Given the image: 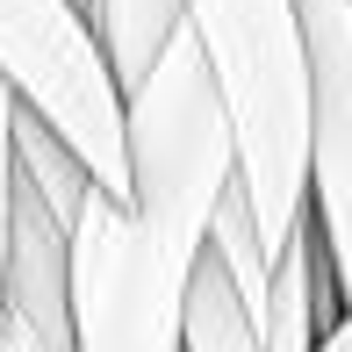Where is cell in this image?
<instances>
[{"instance_id": "obj_1", "label": "cell", "mask_w": 352, "mask_h": 352, "mask_svg": "<svg viewBox=\"0 0 352 352\" xmlns=\"http://www.w3.org/2000/svg\"><path fill=\"white\" fill-rule=\"evenodd\" d=\"M187 22L230 122L237 187L252 195L266 252H280L309 223V79L295 0H187Z\"/></svg>"}, {"instance_id": "obj_4", "label": "cell", "mask_w": 352, "mask_h": 352, "mask_svg": "<svg viewBox=\"0 0 352 352\" xmlns=\"http://www.w3.org/2000/svg\"><path fill=\"white\" fill-rule=\"evenodd\" d=\"M0 72L8 87L87 158L94 187L130 195V151H122V87L101 65L87 14L72 0H0Z\"/></svg>"}, {"instance_id": "obj_2", "label": "cell", "mask_w": 352, "mask_h": 352, "mask_svg": "<svg viewBox=\"0 0 352 352\" xmlns=\"http://www.w3.org/2000/svg\"><path fill=\"white\" fill-rule=\"evenodd\" d=\"M122 151H130V195H122L130 216L180 266H195L209 245L216 195L237 173L230 122H223L209 58L195 43V22L173 29L151 72L122 94Z\"/></svg>"}, {"instance_id": "obj_8", "label": "cell", "mask_w": 352, "mask_h": 352, "mask_svg": "<svg viewBox=\"0 0 352 352\" xmlns=\"http://www.w3.org/2000/svg\"><path fill=\"white\" fill-rule=\"evenodd\" d=\"M180 352H259V316L245 309L230 266L209 245H201L187 295H180Z\"/></svg>"}, {"instance_id": "obj_5", "label": "cell", "mask_w": 352, "mask_h": 352, "mask_svg": "<svg viewBox=\"0 0 352 352\" xmlns=\"http://www.w3.org/2000/svg\"><path fill=\"white\" fill-rule=\"evenodd\" d=\"M309 79V223L338 309L352 302V0H295Z\"/></svg>"}, {"instance_id": "obj_9", "label": "cell", "mask_w": 352, "mask_h": 352, "mask_svg": "<svg viewBox=\"0 0 352 352\" xmlns=\"http://www.w3.org/2000/svg\"><path fill=\"white\" fill-rule=\"evenodd\" d=\"M14 180H29L43 195V209H51L58 223H72L79 216V201L94 195V173H87V158L72 151L65 137L51 130V122L36 116L29 101H14Z\"/></svg>"}, {"instance_id": "obj_11", "label": "cell", "mask_w": 352, "mask_h": 352, "mask_svg": "<svg viewBox=\"0 0 352 352\" xmlns=\"http://www.w3.org/2000/svg\"><path fill=\"white\" fill-rule=\"evenodd\" d=\"M72 8H79V14H87V0H72Z\"/></svg>"}, {"instance_id": "obj_7", "label": "cell", "mask_w": 352, "mask_h": 352, "mask_svg": "<svg viewBox=\"0 0 352 352\" xmlns=\"http://www.w3.org/2000/svg\"><path fill=\"white\" fill-rule=\"evenodd\" d=\"M187 22V0H87V29L101 43V65L122 94L151 72V58L166 51V36Z\"/></svg>"}, {"instance_id": "obj_6", "label": "cell", "mask_w": 352, "mask_h": 352, "mask_svg": "<svg viewBox=\"0 0 352 352\" xmlns=\"http://www.w3.org/2000/svg\"><path fill=\"white\" fill-rule=\"evenodd\" d=\"M0 352H72L65 302V223L43 209L29 180H14L8 266H0Z\"/></svg>"}, {"instance_id": "obj_10", "label": "cell", "mask_w": 352, "mask_h": 352, "mask_svg": "<svg viewBox=\"0 0 352 352\" xmlns=\"http://www.w3.org/2000/svg\"><path fill=\"white\" fill-rule=\"evenodd\" d=\"M14 101L22 94L0 72V266H8V209H14Z\"/></svg>"}, {"instance_id": "obj_3", "label": "cell", "mask_w": 352, "mask_h": 352, "mask_svg": "<svg viewBox=\"0 0 352 352\" xmlns=\"http://www.w3.org/2000/svg\"><path fill=\"white\" fill-rule=\"evenodd\" d=\"M187 274L130 216V201L94 187L65 223V302L72 352H180Z\"/></svg>"}]
</instances>
